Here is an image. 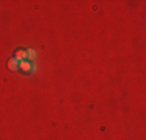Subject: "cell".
<instances>
[{"mask_svg": "<svg viewBox=\"0 0 146 140\" xmlns=\"http://www.w3.org/2000/svg\"><path fill=\"white\" fill-rule=\"evenodd\" d=\"M19 69H20V70H23L25 73L34 72V65L31 64L30 61H20V62H19Z\"/></svg>", "mask_w": 146, "mask_h": 140, "instance_id": "obj_1", "label": "cell"}, {"mask_svg": "<svg viewBox=\"0 0 146 140\" xmlns=\"http://www.w3.org/2000/svg\"><path fill=\"white\" fill-rule=\"evenodd\" d=\"M27 58H28L27 50H17L16 51V59H19V61H27Z\"/></svg>", "mask_w": 146, "mask_h": 140, "instance_id": "obj_2", "label": "cell"}, {"mask_svg": "<svg viewBox=\"0 0 146 140\" xmlns=\"http://www.w3.org/2000/svg\"><path fill=\"white\" fill-rule=\"evenodd\" d=\"M19 59H16V58H13V59H9L8 61V69L9 70H17L19 69Z\"/></svg>", "mask_w": 146, "mask_h": 140, "instance_id": "obj_3", "label": "cell"}, {"mask_svg": "<svg viewBox=\"0 0 146 140\" xmlns=\"http://www.w3.org/2000/svg\"><path fill=\"white\" fill-rule=\"evenodd\" d=\"M27 53H28V58H27L28 61H33V59L36 58V51L31 50V48H30V50H27Z\"/></svg>", "mask_w": 146, "mask_h": 140, "instance_id": "obj_4", "label": "cell"}]
</instances>
